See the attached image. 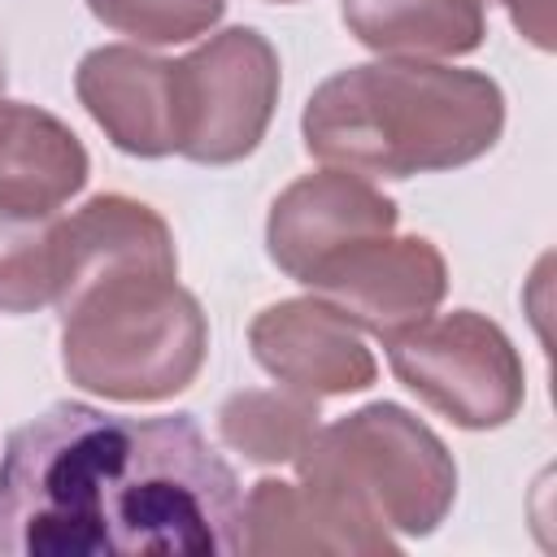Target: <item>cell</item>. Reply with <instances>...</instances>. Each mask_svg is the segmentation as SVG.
<instances>
[{"mask_svg": "<svg viewBox=\"0 0 557 557\" xmlns=\"http://www.w3.org/2000/svg\"><path fill=\"white\" fill-rule=\"evenodd\" d=\"M392 226H396V205L379 187H370L352 170H318L296 178L274 200L265 244L274 265L287 278L305 283L335 252L374 235H392Z\"/></svg>", "mask_w": 557, "mask_h": 557, "instance_id": "8", "label": "cell"}, {"mask_svg": "<svg viewBox=\"0 0 557 557\" xmlns=\"http://www.w3.org/2000/svg\"><path fill=\"white\" fill-rule=\"evenodd\" d=\"M305 287L335 305L348 322L374 331V335H400L413 322L431 318V309L444 300L448 274H444V257L435 252L431 239H392V235H374L361 239L344 252H335L331 261H322Z\"/></svg>", "mask_w": 557, "mask_h": 557, "instance_id": "7", "label": "cell"}, {"mask_svg": "<svg viewBox=\"0 0 557 557\" xmlns=\"http://www.w3.org/2000/svg\"><path fill=\"white\" fill-rule=\"evenodd\" d=\"M70 383L109 400H165L205 366L209 326L174 270H113L57 300Z\"/></svg>", "mask_w": 557, "mask_h": 557, "instance_id": "3", "label": "cell"}, {"mask_svg": "<svg viewBox=\"0 0 557 557\" xmlns=\"http://www.w3.org/2000/svg\"><path fill=\"white\" fill-rule=\"evenodd\" d=\"M244 487L191 413L61 400L0 457V557L239 553Z\"/></svg>", "mask_w": 557, "mask_h": 557, "instance_id": "1", "label": "cell"}, {"mask_svg": "<svg viewBox=\"0 0 557 557\" xmlns=\"http://www.w3.org/2000/svg\"><path fill=\"white\" fill-rule=\"evenodd\" d=\"M87 9L117 35L139 44H183L209 30L226 0H87Z\"/></svg>", "mask_w": 557, "mask_h": 557, "instance_id": "16", "label": "cell"}, {"mask_svg": "<svg viewBox=\"0 0 557 557\" xmlns=\"http://www.w3.org/2000/svg\"><path fill=\"white\" fill-rule=\"evenodd\" d=\"M396 540L339 518L305 483L261 479L244 496L239 553H392Z\"/></svg>", "mask_w": 557, "mask_h": 557, "instance_id": "12", "label": "cell"}, {"mask_svg": "<svg viewBox=\"0 0 557 557\" xmlns=\"http://www.w3.org/2000/svg\"><path fill=\"white\" fill-rule=\"evenodd\" d=\"M274 4H296V0H274Z\"/></svg>", "mask_w": 557, "mask_h": 557, "instance_id": "19", "label": "cell"}, {"mask_svg": "<svg viewBox=\"0 0 557 557\" xmlns=\"http://www.w3.org/2000/svg\"><path fill=\"white\" fill-rule=\"evenodd\" d=\"M296 470L339 518L383 535H431L457 496L448 448L400 405H366L313 431Z\"/></svg>", "mask_w": 557, "mask_h": 557, "instance_id": "4", "label": "cell"}, {"mask_svg": "<svg viewBox=\"0 0 557 557\" xmlns=\"http://www.w3.org/2000/svg\"><path fill=\"white\" fill-rule=\"evenodd\" d=\"M0 91H4V65H0Z\"/></svg>", "mask_w": 557, "mask_h": 557, "instance_id": "18", "label": "cell"}, {"mask_svg": "<svg viewBox=\"0 0 557 557\" xmlns=\"http://www.w3.org/2000/svg\"><path fill=\"white\" fill-rule=\"evenodd\" d=\"M505 126V96L479 70L418 57L331 74L305 104V148L352 174L409 178L483 157Z\"/></svg>", "mask_w": 557, "mask_h": 557, "instance_id": "2", "label": "cell"}, {"mask_svg": "<svg viewBox=\"0 0 557 557\" xmlns=\"http://www.w3.org/2000/svg\"><path fill=\"white\" fill-rule=\"evenodd\" d=\"M87 183V152L70 126L35 104H0V205L57 213Z\"/></svg>", "mask_w": 557, "mask_h": 557, "instance_id": "11", "label": "cell"}, {"mask_svg": "<svg viewBox=\"0 0 557 557\" xmlns=\"http://www.w3.org/2000/svg\"><path fill=\"white\" fill-rule=\"evenodd\" d=\"M174 152L196 165L244 161L278 100V52L252 26H231L205 48L170 61Z\"/></svg>", "mask_w": 557, "mask_h": 557, "instance_id": "5", "label": "cell"}, {"mask_svg": "<svg viewBox=\"0 0 557 557\" xmlns=\"http://www.w3.org/2000/svg\"><path fill=\"white\" fill-rule=\"evenodd\" d=\"M383 344L392 374L466 431L505 426L522 405V361L505 331L474 309L422 318Z\"/></svg>", "mask_w": 557, "mask_h": 557, "instance_id": "6", "label": "cell"}, {"mask_svg": "<svg viewBox=\"0 0 557 557\" xmlns=\"http://www.w3.org/2000/svg\"><path fill=\"white\" fill-rule=\"evenodd\" d=\"M248 339L265 374H274L283 387L305 392L313 400L361 392L379 374L370 348L357 335V322H348L335 305L318 296L261 309Z\"/></svg>", "mask_w": 557, "mask_h": 557, "instance_id": "9", "label": "cell"}, {"mask_svg": "<svg viewBox=\"0 0 557 557\" xmlns=\"http://www.w3.org/2000/svg\"><path fill=\"white\" fill-rule=\"evenodd\" d=\"M78 100L131 157L174 152V74L139 48H96L78 65Z\"/></svg>", "mask_w": 557, "mask_h": 557, "instance_id": "10", "label": "cell"}, {"mask_svg": "<svg viewBox=\"0 0 557 557\" xmlns=\"http://www.w3.org/2000/svg\"><path fill=\"white\" fill-rule=\"evenodd\" d=\"M61 218L0 205V313H35L57 300Z\"/></svg>", "mask_w": 557, "mask_h": 557, "instance_id": "15", "label": "cell"}, {"mask_svg": "<svg viewBox=\"0 0 557 557\" xmlns=\"http://www.w3.org/2000/svg\"><path fill=\"white\" fill-rule=\"evenodd\" d=\"M487 4H492V0H487ZM500 4L509 9L513 26H518L540 52L553 48V0H500Z\"/></svg>", "mask_w": 557, "mask_h": 557, "instance_id": "17", "label": "cell"}, {"mask_svg": "<svg viewBox=\"0 0 557 557\" xmlns=\"http://www.w3.org/2000/svg\"><path fill=\"white\" fill-rule=\"evenodd\" d=\"M487 0H344V26L374 52L461 57L483 44Z\"/></svg>", "mask_w": 557, "mask_h": 557, "instance_id": "13", "label": "cell"}, {"mask_svg": "<svg viewBox=\"0 0 557 557\" xmlns=\"http://www.w3.org/2000/svg\"><path fill=\"white\" fill-rule=\"evenodd\" d=\"M218 431L239 457H248L257 466L296 461L305 440L318 431V400L305 392H292V387L235 392L218 409Z\"/></svg>", "mask_w": 557, "mask_h": 557, "instance_id": "14", "label": "cell"}]
</instances>
